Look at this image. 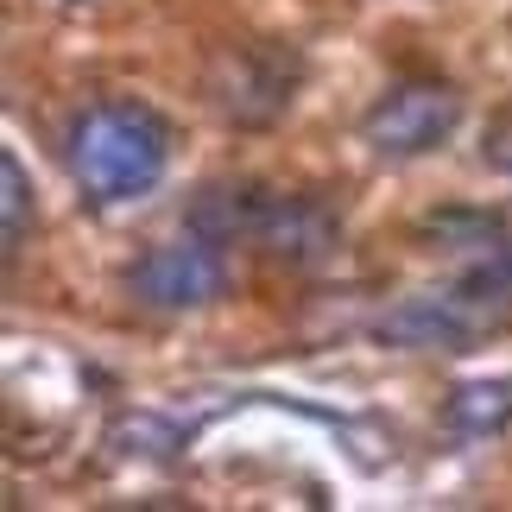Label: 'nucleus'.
Returning <instances> with one entry per match:
<instances>
[{"label":"nucleus","mask_w":512,"mask_h":512,"mask_svg":"<svg viewBox=\"0 0 512 512\" xmlns=\"http://www.w3.org/2000/svg\"><path fill=\"white\" fill-rule=\"evenodd\" d=\"M266 196L272 190H260V184H209L190 203V234H203L215 247L253 241V228H260V215H266Z\"/></svg>","instance_id":"0eeeda50"},{"label":"nucleus","mask_w":512,"mask_h":512,"mask_svg":"<svg viewBox=\"0 0 512 512\" xmlns=\"http://www.w3.org/2000/svg\"><path fill=\"white\" fill-rule=\"evenodd\" d=\"M304 83L298 51L285 45H234L215 57L209 70V102L228 114L234 127H272L291 108V95Z\"/></svg>","instance_id":"f03ea898"},{"label":"nucleus","mask_w":512,"mask_h":512,"mask_svg":"<svg viewBox=\"0 0 512 512\" xmlns=\"http://www.w3.org/2000/svg\"><path fill=\"white\" fill-rule=\"evenodd\" d=\"M462 127V95L449 83H392L361 114V140L380 159H424Z\"/></svg>","instance_id":"7ed1b4c3"},{"label":"nucleus","mask_w":512,"mask_h":512,"mask_svg":"<svg viewBox=\"0 0 512 512\" xmlns=\"http://www.w3.org/2000/svg\"><path fill=\"white\" fill-rule=\"evenodd\" d=\"M127 291L146 310H165V317L203 310L215 291H222V253H215V241H203V234H190V241H165V247H152V253L133 260Z\"/></svg>","instance_id":"20e7f679"},{"label":"nucleus","mask_w":512,"mask_h":512,"mask_svg":"<svg viewBox=\"0 0 512 512\" xmlns=\"http://www.w3.org/2000/svg\"><path fill=\"white\" fill-rule=\"evenodd\" d=\"M481 159L494 165V171H512V108L500 114L494 127H487V140H481Z\"/></svg>","instance_id":"ddd939ff"},{"label":"nucleus","mask_w":512,"mask_h":512,"mask_svg":"<svg viewBox=\"0 0 512 512\" xmlns=\"http://www.w3.org/2000/svg\"><path fill=\"white\" fill-rule=\"evenodd\" d=\"M443 424L456 437H494V430L512 424V373H494V380H468L449 392Z\"/></svg>","instance_id":"6e6552de"},{"label":"nucleus","mask_w":512,"mask_h":512,"mask_svg":"<svg viewBox=\"0 0 512 512\" xmlns=\"http://www.w3.org/2000/svg\"><path fill=\"white\" fill-rule=\"evenodd\" d=\"M468 298H481L494 317H506L512 323V234H500L494 247H481L475 260L462 266V279H456Z\"/></svg>","instance_id":"9d476101"},{"label":"nucleus","mask_w":512,"mask_h":512,"mask_svg":"<svg viewBox=\"0 0 512 512\" xmlns=\"http://www.w3.org/2000/svg\"><path fill=\"white\" fill-rule=\"evenodd\" d=\"M0 215H7L0 241H7V260H13L32 234V184H26V165H19L13 152H0Z\"/></svg>","instance_id":"f8f14e48"},{"label":"nucleus","mask_w":512,"mask_h":512,"mask_svg":"<svg viewBox=\"0 0 512 512\" xmlns=\"http://www.w3.org/2000/svg\"><path fill=\"white\" fill-rule=\"evenodd\" d=\"M171 127L146 102H102L70 127V171L89 203H133L165 177Z\"/></svg>","instance_id":"f257e3e1"},{"label":"nucleus","mask_w":512,"mask_h":512,"mask_svg":"<svg viewBox=\"0 0 512 512\" xmlns=\"http://www.w3.org/2000/svg\"><path fill=\"white\" fill-rule=\"evenodd\" d=\"M253 247L285 272H317V266H329L342 253V222L317 203V196H266Z\"/></svg>","instance_id":"423d86ee"},{"label":"nucleus","mask_w":512,"mask_h":512,"mask_svg":"<svg viewBox=\"0 0 512 512\" xmlns=\"http://www.w3.org/2000/svg\"><path fill=\"white\" fill-rule=\"evenodd\" d=\"M418 234L437 253H481V247H494L500 234H506V222H500L494 209H437Z\"/></svg>","instance_id":"1a4fd4ad"},{"label":"nucleus","mask_w":512,"mask_h":512,"mask_svg":"<svg viewBox=\"0 0 512 512\" xmlns=\"http://www.w3.org/2000/svg\"><path fill=\"white\" fill-rule=\"evenodd\" d=\"M506 317H494L481 298H468L462 285H449V291H424V298H405L399 310H386L380 317V342L392 348H443V354H456L481 336V329H500Z\"/></svg>","instance_id":"39448f33"},{"label":"nucleus","mask_w":512,"mask_h":512,"mask_svg":"<svg viewBox=\"0 0 512 512\" xmlns=\"http://www.w3.org/2000/svg\"><path fill=\"white\" fill-rule=\"evenodd\" d=\"M108 449H114V456H152V462H165V456L184 449V437H177V424H165L159 411H127V418L108 424Z\"/></svg>","instance_id":"9b49d317"}]
</instances>
